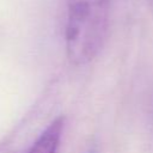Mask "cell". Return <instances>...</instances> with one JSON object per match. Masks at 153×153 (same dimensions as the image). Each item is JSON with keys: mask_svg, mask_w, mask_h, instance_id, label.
Returning <instances> with one entry per match:
<instances>
[{"mask_svg": "<svg viewBox=\"0 0 153 153\" xmlns=\"http://www.w3.org/2000/svg\"><path fill=\"white\" fill-rule=\"evenodd\" d=\"M110 0H67L65 31L68 60L86 65L100 51L108 33Z\"/></svg>", "mask_w": 153, "mask_h": 153, "instance_id": "6da1fadb", "label": "cell"}, {"mask_svg": "<svg viewBox=\"0 0 153 153\" xmlns=\"http://www.w3.org/2000/svg\"><path fill=\"white\" fill-rule=\"evenodd\" d=\"M63 117H56L39 134L27 153H57L63 131Z\"/></svg>", "mask_w": 153, "mask_h": 153, "instance_id": "7a4b0ae2", "label": "cell"}, {"mask_svg": "<svg viewBox=\"0 0 153 153\" xmlns=\"http://www.w3.org/2000/svg\"><path fill=\"white\" fill-rule=\"evenodd\" d=\"M87 153H97V151L96 149H90V152H87Z\"/></svg>", "mask_w": 153, "mask_h": 153, "instance_id": "3957f363", "label": "cell"}]
</instances>
